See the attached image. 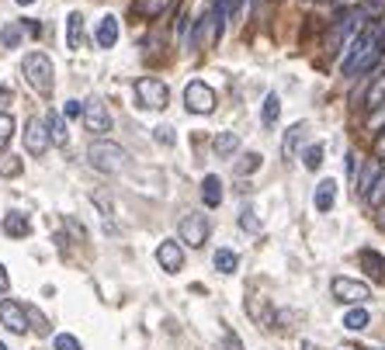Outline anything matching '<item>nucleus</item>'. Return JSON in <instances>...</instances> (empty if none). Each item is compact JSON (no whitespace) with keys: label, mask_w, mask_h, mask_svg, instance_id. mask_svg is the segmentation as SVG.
Segmentation results:
<instances>
[{"label":"nucleus","mask_w":385,"mask_h":350,"mask_svg":"<svg viewBox=\"0 0 385 350\" xmlns=\"http://www.w3.org/2000/svg\"><path fill=\"white\" fill-rule=\"evenodd\" d=\"M358 170H361V163H358V153L350 149V153H347V174L358 177Z\"/></svg>","instance_id":"obj_42"},{"label":"nucleus","mask_w":385,"mask_h":350,"mask_svg":"<svg viewBox=\"0 0 385 350\" xmlns=\"http://www.w3.org/2000/svg\"><path fill=\"white\" fill-rule=\"evenodd\" d=\"M153 139H157L160 146H173V142H177V135H173L171 125H157V129H153Z\"/></svg>","instance_id":"obj_37"},{"label":"nucleus","mask_w":385,"mask_h":350,"mask_svg":"<svg viewBox=\"0 0 385 350\" xmlns=\"http://www.w3.org/2000/svg\"><path fill=\"white\" fill-rule=\"evenodd\" d=\"M372 153H375V160H379V163H385V129L375 135V146H372Z\"/></svg>","instance_id":"obj_41"},{"label":"nucleus","mask_w":385,"mask_h":350,"mask_svg":"<svg viewBox=\"0 0 385 350\" xmlns=\"http://www.w3.org/2000/svg\"><path fill=\"white\" fill-rule=\"evenodd\" d=\"M94 42L101 45V49H111V45L118 42V18H115V14H104V18H101V25H97V32H94Z\"/></svg>","instance_id":"obj_16"},{"label":"nucleus","mask_w":385,"mask_h":350,"mask_svg":"<svg viewBox=\"0 0 385 350\" xmlns=\"http://www.w3.org/2000/svg\"><path fill=\"white\" fill-rule=\"evenodd\" d=\"M66 45L70 49H80L84 45V14L80 11L66 14Z\"/></svg>","instance_id":"obj_19"},{"label":"nucleus","mask_w":385,"mask_h":350,"mask_svg":"<svg viewBox=\"0 0 385 350\" xmlns=\"http://www.w3.org/2000/svg\"><path fill=\"white\" fill-rule=\"evenodd\" d=\"M87 163L97 170V174H122L128 167V153L118 146V142H111V139H97V142H90V149H87Z\"/></svg>","instance_id":"obj_2"},{"label":"nucleus","mask_w":385,"mask_h":350,"mask_svg":"<svg viewBox=\"0 0 385 350\" xmlns=\"http://www.w3.org/2000/svg\"><path fill=\"white\" fill-rule=\"evenodd\" d=\"M379 174H382V163H379V160L365 163V167L358 170V177H354V180H358V184H354V194H361V198H365V194L372 191V184L379 180Z\"/></svg>","instance_id":"obj_18"},{"label":"nucleus","mask_w":385,"mask_h":350,"mask_svg":"<svg viewBox=\"0 0 385 350\" xmlns=\"http://www.w3.org/2000/svg\"><path fill=\"white\" fill-rule=\"evenodd\" d=\"M18 4H21V7H28V4H35V0H18Z\"/></svg>","instance_id":"obj_46"},{"label":"nucleus","mask_w":385,"mask_h":350,"mask_svg":"<svg viewBox=\"0 0 385 350\" xmlns=\"http://www.w3.org/2000/svg\"><path fill=\"white\" fill-rule=\"evenodd\" d=\"M45 125H49L52 146H66V142H70V135H66V118H63L59 111H49V115H45Z\"/></svg>","instance_id":"obj_20"},{"label":"nucleus","mask_w":385,"mask_h":350,"mask_svg":"<svg viewBox=\"0 0 385 350\" xmlns=\"http://www.w3.org/2000/svg\"><path fill=\"white\" fill-rule=\"evenodd\" d=\"M25 308H28V323H32V330H35L39 337H45V333H49V323H45V315L39 312V308H32V306H25Z\"/></svg>","instance_id":"obj_35"},{"label":"nucleus","mask_w":385,"mask_h":350,"mask_svg":"<svg viewBox=\"0 0 385 350\" xmlns=\"http://www.w3.org/2000/svg\"><path fill=\"white\" fill-rule=\"evenodd\" d=\"M212 261H215V267H219L222 274H236V267H240V257H236L233 250H226V246H222V250H215Z\"/></svg>","instance_id":"obj_27"},{"label":"nucleus","mask_w":385,"mask_h":350,"mask_svg":"<svg viewBox=\"0 0 385 350\" xmlns=\"http://www.w3.org/2000/svg\"><path fill=\"white\" fill-rule=\"evenodd\" d=\"M0 225H4V232H7L11 239H25V236L32 232V222H28V215H25V212H7Z\"/></svg>","instance_id":"obj_17"},{"label":"nucleus","mask_w":385,"mask_h":350,"mask_svg":"<svg viewBox=\"0 0 385 350\" xmlns=\"http://www.w3.org/2000/svg\"><path fill=\"white\" fill-rule=\"evenodd\" d=\"M157 263H160L167 274H177V270L184 267V250H181V243H177V239H164V243L157 246Z\"/></svg>","instance_id":"obj_13"},{"label":"nucleus","mask_w":385,"mask_h":350,"mask_svg":"<svg viewBox=\"0 0 385 350\" xmlns=\"http://www.w3.org/2000/svg\"><path fill=\"white\" fill-rule=\"evenodd\" d=\"M323 156H326V146H323V142H309V146L302 149V167H305V170H319V167H323Z\"/></svg>","instance_id":"obj_23"},{"label":"nucleus","mask_w":385,"mask_h":350,"mask_svg":"<svg viewBox=\"0 0 385 350\" xmlns=\"http://www.w3.org/2000/svg\"><path fill=\"white\" fill-rule=\"evenodd\" d=\"M358 263L365 267V274H368L372 281L385 285V257L382 254H375V250H361V254H358Z\"/></svg>","instance_id":"obj_15"},{"label":"nucleus","mask_w":385,"mask_h":350,"mask_svg":"<svg viewBox=\"0 0 385 350\" xmlns=\"http://www.w3.org/2000/svg\"><path fill=\"white\" fill-rule=\"evenodd\" d=\"M167 7H171V0H135V14L146 18V21L149 18H160Z\"/></svg>","instance_id":"obj_25"},{"label":"nucleus","mask_w":385,"mask_h":350,"mask_svg":"<svg viewBox=\"0 0 385 350\" xmlns=\"http://www.w3.org/2000/svg\"><path fill=\"white\" fill-rule=\"evenodd\" d=\"M247 312L254 315V319L260 323V326H271V312H267V302H264L260 295H254V299L247 302Z\"/></svg>","instance_id":"obj_29"},{"label":"nucleus","mask_w":385,"mask_h":350,"mask_svg":"<svg viewBox=\"0 0 385 350\" xmlns=\"http://www.w3.org/2000/svg\"><path fill=\"white\" fill-rule=\"evenodd\" d=\"M260 163H264V156H260V153H247L243 160H236V174H240V177H250V174H257V170H260Z\"/></svg>","instance_id":"obj_30"},{"label":"nucleus","mask_w":385,"mask_h":350,"mask_svg":"<svg viewBox=\"0 0 385 350\" xmlns=\"http://www.w3.org/2000/svg\"><path fill=\"white\" fill-rule=\"evenodd\" d=\"M302 350H319L316 344H302Z\"/></svg>","instance_id":"obj_45"},{"label":"nucleus","mask_w":385,"mask_h":350,"mask_svg":"<svg viewBox=\"0 0 385 350\" xmlns=\"http://www.w3.org/2000/svg\"><path fill=\"white\" fill-rule=\"evenodd\" d=\"M354 101H358L365 111H379V108L385 104V70H382V73H375V77H372V84L361 90V94H354Z\"/></svg>","instance_id":"obj_11"},{"label":"nucleus","mask_w":385,"mask_h":350,"mask_svg":"<svg viewBox=\"0 0 385 350\" xmlns=\"http://www.w3.org/2000/svg\"><path fill=\"white\" fill-rule=\"evenodd\" d=\"M21 32H25V25H4L0 39H4L7 49H18V45H21Z\"/></svg>","instance_id":"obj_33"},{"label":"nucleus","mask_w":385,"mask_h":350,"mask_svg":"<svg viewBox=\"0 0 385 350\" xmlns=\"http://www.w3.org/2000/svg\"><path fill=\"white\" fill-rule=\"evenodd\" d=\"M330 292H334V299H341L347 306H361V302L372 299V288L365 281H354V277H334L330 281Z\"/></svg>","instance_id":"obj_9"},{"label":"nucleus","mask_w":385,"mask_h":350,"mask_svg":"<svg viewBox=\"0 0 385 350\" xmlns=\"http://www.w3.org/2000/svg\"><path fill=\"white\" fill-rule=\"evenodd\" d=\"M305 139H309V125H305V122H295L292 129H285V139H281V156H285V160L302 156Z\"/></svg>","instance_id":"obj_12"},{"label":"nucleus","mask_w":385,"mask_h":350,"mask_svg":"<svg viewBox=\"0 0 385 350\" xmlns=\"http://www.w3.org/2000/svg\"><path fill=\"white\" fill-rule=\"evenodd\" d=\"M0 350H7V344H4V340H0Z\"/></svg>","instance_id":"obj_47"},{"label":"nucleus","mask_w":385,"mask_h":350,"mask_svg":"<svg viewBox=\"0 0 385 350\" xmlns=\"http://www.w3.org/2000/svg\"><path fill=\"white\" fill-rule=\"evenodd\" d=\"M0 326H4L7 333H14V337H25V333L32 330L28 308L21 306V302H14V299H4V302H0Z\"/></svg>","instance_id":"obj_7"},{"label":"nucleus","mask_w":385,"mask_h":350,"mask_svg":"<svg viewBox=\"0 0 385 350\" xmlns=\"http://www.w3.org/2000/svg\"><path fill=\"white\" fill-rule=\"evenodd\" d=\"M14 129H18L14 125V115L11 111H0V146H7L14 139Z\"/></svg>","instance_id":"obj_32"},{"label":"nucleus","mask_w":385,"mask_h":350,"mask_svg":"<svg viewBox=\"0 0 385 350\" xmlns=\"http://www.w3.org/2000/svg\"><path fill=\"white\" fill-rule=\"evenodd\" d=\"M209 232H212V225H209V219H205V212H188L184 219L177 222V239H181L184 246H191V250L205 246Z\"/></svg>","instance_id":"obj_4"},{"label":"nucleus","mask_w":385,"mask_h":350,"mask_svg":"<svg viewBox=\"0 0 385 350\" xmlns=\"http://www.w3.org/2000/svg\"><path fill=\"white\" fill-rule=\"evenodd\" d=\"M240 229H247V232H260V222H257V215H254V208H243L240 212Z\"/></svg>","instance_id":"obj_36"},{"label":"nucleus","mask_w":385,"mask_h":350,"mask_svg":"<svg viewBox=\"0 0 385 350\" xmlns=\"http://www.w3.org/2000/svg\"><path fill=\"white\" fill-rule=\"evenodd\" d=\"M368 323H372V315H368V308H350L347 315H343V326L350 330V333H361V330H368Z\"/></svg>","instance_id":"obj_26"},{"label":"nucleus","mask_w":385,"mask_h":350,"mask_svg":"<svg viewBox=\"0 0 385 350\" xmlns=\"http://www.w3.org/2000/svg\"><path fill=\"white\" fill-rule=\"evenodd\" d=\"M312 205H316V212H330V208L337 205V180H334V177H323V180L316 184Z\"/></svg>","instance_id":"obj_14"},{"label":"nucleus","mask_w":385,"mask_h":350,"mask_svg":"<svg viewBox=\"0 0 385 350\" xmlns=\"http://www.w3.org/2000/svg\"><path fill=\"white\" fill-rule=\"evenodd\" d=\"M368 21H372V18H368L365 11H347L341 18H334V28H330V35H326V52L337 56L341 49H347V45L368 28Z\"/></svg>","instance_id":"obj_1"},{"label":"nucleus","mask_w":385,"mask_h":350,"mask_svg":"<svg viewBox=\"0 0 385 350\" xmlns=\"http://www.w3.org/2000/svg\"><path fill=\"white\" fill-rule=\"evenodd\" d=\"M278 118H281V97L278 94H267L264 97V108H260V122L264 125H274Z\"/></svg>","instance_id":"obj_24"},{"label":"nucleus","mask_w":385,"mask_h":350,"mask_svg":"<svg viewBox=\"0 0 385 350\" xmlns=\"http://www.w3.org/2000/svg\"><path fill=\"white\" fill-rule=\"evenodd\" d=\"M212 149H215V156H233L240 149V135L236 132H219L212 139Z\"/></svg>","instance_id":"obj_22"},{"label":"nucleus","mask_w":385,"mask_h":350,"mask_svg":"<svg viewBox=\"0 0 385 350\" xmlns=\"http://www.w3.org/2000/svg\"><path fill=\"white\" fill-rule=\"evenodd\" d=\"M379 229H385V208L379 212Z\"/></svg>","instance_id":"obj_44"},{"label":"nucleus","mask_w":385,"mask_h":350,"mask_svg":"<svg viewBox=\"0 0 385 350\" xmlns=\"http://www.w3.org/2000/svg\"><path fill=\"white\" fill-rule=\"evenodd\" d=\"M222 350H243L240 337H236L233 330H226V333H222Z\"/></svg>","instance_id":"obj_40"},{"label":"nucleus","mask_w":385,"mask_h":350,"mask_svg":"<svg viewBox=\"0 0 385 350\" xmlns=\"http://www.w3.org/2000/svg\"><path fill=\"white\" fill-rule=\"evenodd\" d=\"M52 350H84V347H80V340L73 333H56L52 337Z\"/></svg>","instance_id":"obj_34"},{"label":"nucleus","mask_w":385,"mask_h":350,"mask_svg":"<svg viewBox=\"0 0 385 350\" xmlns=\"http://www.w3.org/2000/svg\"><path fill=\"white\" fill-rule=\"evenodd\" d=\"M365 201H368L372 208H382V205H385V170L379 174V180L372 184V191L365 194Z\"/></svg>","instance_id":"obj_31"},{"label":"nucleus","mask_w":385,"mask_h":350,"mask_svg":"<svg viewBox=\"0 0 385 350\" xmlns=\"http://www.w3.org/2000/svg\"><path fill=\"white\" fill-rule=\"evenodd\" d=\"M84 125L90 135H108L111 132V111L101 97H87L84 101Z\"/></svg>","instance_id":"obj_8"},{"label":"nucleus","mask_w":385,"mask_h":350,"mask_svg":"<svg viewBox=\"0 0 385 350\" xmlns=\"http://www.w3.org/2000/svg\"><path fill=\"white\" fill-rule=\"evenodd\" d=\"M11 288V277H7V270H4V263H0V295Z\"/></svg>","instance_id":"obj_43"},{"label":"nucleus","mask_w":385,"mask_h":350,"mask_svg":"<svg viewBox=\"0 0 385 350\" xmlns=\"http://www.w3.org/2000/svg\"><path fill=\"white\" fill-rule=\"evenodd\" d=\"M21 170H25L21 156H14V153H0V174L4 177H21Z\"/></svg>","instance_id":"obj_28"},{"label":"nucleus","mask_w":385,"mask_h":350,"mask_svg":"<svg viewBox=\"0 0 385 350\" xmlns=\"http://www.w3.org/2000/svg\"><path fill=\"white\" fill-rule=\"evenodd\" d=\"M202 201H205L209 208H219V205H222V180L215 174H209L202 180Z\"/></svg>","instance_id":"obj_21"},{"label":"nucleus","mask_w":385,"mask_h":350,"mask_svg":"<svg viewBox=\"0 0 385 350\" xmlns=\"http://www.w3.org/2000/svg\"><path fill=\"white\" fill-rule=\"evenodd\" d=\"M184 108L191 115H212L215 111V90L205 80H191L184 87Z\"/></svg>","instance_id":"obj_6"},{"label":"nucleus","mask_w":385,"mask_h":350,"mask_svg":"<svg viewBox=\"0 0 385 350\" xmlns=\"http://www.w3.org/2000/svg\"><path fill=\"white\" fill-rule=\"evenodd\" d=\"M135 101L142 108H149V111H164L171 104V90H167L164 80H157V77H139L135 80Z\"/></svg>","instance_id":"obj_5"},{"label":"nucleus","mask_w":385,"mask_h":350,"mask_svg":"<svg viewBox=\"0 0 385 350\" xmlns=\"http://www.w3.org/2000/svg\"><path fill=\"white\" fill-rule=\"evenodd\" d=\"M21 73H25L28 87L35 94H42V97H49L52 87H56V70H52V59L45 52H28L21 59Z\"/></svg>","instance_id":"obj_3"},{"label":"nucleus","mask_w":385,"mask_h":350,"mask_svg":"<svg viewBox=\"0 0 385 350\" xmlns=\"http://www.w3.org/2000/svg\"><path fill=\"white\" fill-rule=\"evenodd\" d=\"M49 146H52V139H49L45 118H28V125H25V149H28L32 156H42Z\"/></svg>","instance_id":"obj_10"},{"label":"nucleus","mask_w":385,"mask_h":350,"mask_svg":"<svg viewBox=\"0 0 385 350\" xmlns=\"http://www.w3.org/2000/svg\"><path fill=\"white\" fill-rule=\"evenodd\" d=\"M63 118H84V104H80V101H66Z\"/></svg>","instance_id":"obj_39"},{"label":"nucleus","mask_w":385,"mask_h":350,"mask_svg":"<svg viewBox=\"0 0 385 350\" xmlns=\"http://www.w3.org/2000/svg\"><path fill=\"white\" fill-rule=\"evenodd\" d=\"M368 18H385V0H365V7H361Z\"/></svg>","instance_id":"obj_38"}]
</instances>
